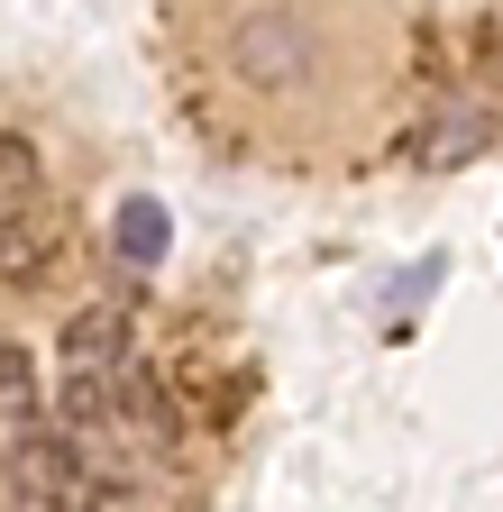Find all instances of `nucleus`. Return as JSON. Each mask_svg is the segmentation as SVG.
Instances as JSON below:
<instances>
[{
    "mask_svg": "<svg viewBox=\"0 0 503 512\" xmlns=\"http://www.w3.org/2000/svg\"><path fill=\"white\" fill-rule=\"evenodd\" d=\"M129 311L92 302L65 320V348H55V412H65V439L110 430V394H119V366H129Z\"/></svg>",
    "mask_w": 503,
    "mask_h": 512,
    "instance_id": "obj_1",
    "label": "nucleus"
},
{
    "mask_svg": "<svg viewBox=\"0 0 503 512\" xmlns=\"http://www.w3.org/2000/svg\"><path fill=\"white\" fill-rule=\"evenodd\" d=\"M229 55H238L247 83L284 92V83H302L311 64H321V37H311V19H293V10H247V19L229 28Z\"/></svg>",
    "mask_w": 503,
    "mask_h": 512,
    "instance_id": "obj_2",
    "label": "nucleus"
},
{
    "mask_svg": "<svg viewBox=\"0 0 503 512\" xmlns=\"http://www.w3.org/2000/svg\"><path fill=\"white\" fill-rule=\"evenodd\" d=\"M83 458H74V439L65 430H19L10 439V494H19V512H83Z\"/></svg>",
    "mask_w": 503,
    "mask_h": 512,
    "instance_id": "obj_3",
    "label": "nucleus"
},
{
    "mask_svg": "<svg viewBox=\"0 0 503 512\" xmlns=\"http://www.w3.org/2000/svg\"><path fill=\"white\" fill-rule=\"evenodd\" d=\"M55 247H65V220H55L46 202L0 211V284H37L55 266Z\"/></svg>",
    "mask_w": 503,
    "mask_h": 512,
    "instance_id": "obj_4",
    "label": "nucleus"
},
{
    "mask_svg": "<svg viewBox=\"0 0 503 512\" xmlns=\"http://www.w3.org/2000/svg\"><path fill=\"white\" fill-rule=\"evenodd\" d=\"M110 247H119V266H165V247H174V220H165V202H119V229H110Z\"/></svg>",
    "mask_w": 503,
    "mask_h": 512,
    "instance_id": "obj_5",
    "label": "nucleus"
},
{
    "mask_svg": "<svg viewBox=\"0 0 503 512\" xmlns=\"http://www.w3.org/2000/svg\"><path fill=\"white\" fill-rule=\"evenodd\" d=\"M485 138H494V119L458 101V110H449V119H439V128H430V138H421V156H430V165H467V156H476Z\"/></svg>",
    "mask_w": 503,
    "mask_h": 512,
    "instance_id": "obj_6",
    "label": "nucleus"
},
{
    "mask_svg": "<svg viewBox=\"0 0 503 512\" xmlns=\"http://www.w3.org/2000/svg\"><path fill=\"white\" fill-rule=\"evenodd\" d=\"M28 202H37V147L0 138V211H28Z\"/></svg>",
    "mask_w": 503,
    "mask_h": 512,
    "instance_id": "obj_7",
    "label": "nucleus"
},
{
    "mask_svg": "<svg viewBox=\"0 0 503 512\" xmlns=\"http://www.w3.org/2000/svg\"><path fill=\"white\" fill-rule=\"evenodd\" d=\"M0 412H10L19 430H28V412H37V375H28V348H10V339H0Z\"/></svg>",
    "mask_w": 503,
    "mask_h": 512,
    "instance_id": "obj_8",
    "label": "nucleus"
},
{
    "mask_svg": "<svg viewBox=\"0 0 503 512\" xmlns=\"http://www.w3.org/2000/svg\"><path fill=\"white\" fill-rule=\"evenodd\" d=\"M83 512H138V476H92L83 485Z\"/></svg>",
    "mask_w": 503,
    "mask_h": 512,
    "instance_id": "obj_9",
    "label": "nucleus"
},
{
    "mask_svg": "<svg viewBox=\"0 0 503 512\" xmlns=\"http://www.w3.org/2000/svg\"><path fill=\"white\" fill-rule=\"evenodd\" d=\"M430 284H439V256H421V266H412V275H403V284H394V311H412V302H421V293H430Z\"/></svg>",
    "mask_w": 503,
    "mask_h": 512,
    "instance_id": "obj_10",
    "label": "nucleus"
}]
</instances>
